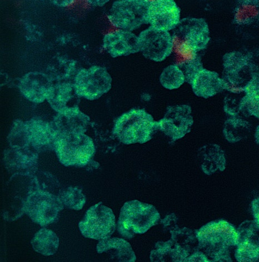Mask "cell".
<instances>
[{"instance_id":"5bb4252c","label":"cell","mask_w":259,"mask_h":262,"mask_svg":"<svg viewBox=\"0 0 259 262\" xmlns=\"http://www.w3.org/2000/svg\"><path fill=\"white\" fill-rule=\"evenodd\" d=\"M24 136L28 146L31 145L38 152L54 148L58 134L48 123L39 120H32L22 123Z\"/></svg>"},{"instance_id":"5b68a950","label":"cell","mask_w":259,"mask_h":262,"mask_svg":"<svg viewBox=\"0 0 259 262\" xmlns=\"http://www.w3.org/2000/svg\"><path fill=\"white\" fill-rule=\"evenodd\" d=\"M64 208L59 196L41 190L30 192L23 205L24 213L43 227L56 222Z\"/></svg>"},{"instance_id":"cb8c5ba5","label":"cell","mask_w":259,"mask_h":262,"mask_svg":"<svg viewBox=\"0 0 259 262\" xmlns=\"http://www.w3.org/2000/svg\"><path fill=\"white\" fill-rule=\"evenodd\" d=\"M160 82L165 89L169 90H176L186 82L184 74L176 64L165 68L160 76Z\"/></svg>"},{"instance_id":"d6986e66","label":"cell","mask_w":259,"mask_h":262,"mask_svg":"<svg viewBox=\"0 0 259 262\" xmlns=\"http://www.w3.org/2000/svg\"><path fill=\"white\" fill-rule=\"evenodd\" d=\"M198 157L201 170L208 176L225 169L226 161L225 152L217 144H209L199 149Z\"/></svg>"},{"instance_id":"ffe728a7","label":"cell","mask_w":259,"mask_h":262,"mask_svg":"<svg viewBox=\"0 0 259 262\" xmlns=\"http://www.w3.org/2000/svg\"><path fill=\"white\" fill-rule=\"evenodd\" d=\"M195 95L208 98L215 96L221 89H224L223 81L217 73L202 70L191 84Z\"/></svg>"},{"instance_id":"7402d4cb","label":"cell","mask_w":259,"mask_h":262,"mask_svg":"<svg viewBox=\"0 0 259 262\" xmlns=\"http://www.w3.org/2000/svg\"><path fill=\"white\" fill-rule=\"evenodd\" d=\"M77 96L73 85L63 83L53 86L47 100L54 110L60 113L67 110L77 108L71 105L73 100Z\"/></svg>"},{"instance_id":"1f68e13d","label":"cell","mask_w":259,"mask_h":262,"mask_svg":"<svg viewBox=\"0 0 259 262\" xmlns=\"http://www.w3.org/2000/svg\"><path fill=\"white\" fill-rule=\"evenodd\" d=\"M255 139L256 142L259 145V126L257 127L255 134Z\"/></svg>"},{"instance_id":"52a82bcc","label":"cell","mask_w":259,"mask_h":262,"mask_svg":"<svg viewBox=\"0 0 259 262\" xmlns=\"http://www.w3.org/2000/svg\"><path fill=\"white\" fill-rule=\"evenodd\" d=\"M174 42L179 43V51L190 57L204 49L209 40V29L205 21L199 18L186 17L174 29Z\"/></svg>"},{"instance_id":"8992f818","label":"cell","mask_w":259,"mask_h":262,"mask_svg":"<svg viewBox=\"0 0 259 262\" xmlns=\"http://www.w3.org/2000/svg\"><path fill=\"white\" fill-rule=\"evenodd\" d=\"M116 227L113 211L102 202L92 206L79 224L80 232L85 238L98 241L110 238Z\"/></svg>"},{"instance_id":"44dd1931","label":"cell","mask_w":259,"mask_h":262,"mask_svg":"<svg viewBox=\"0 0 259 262\" xmlns=\"http://www.w3.org/2000/svg\"><path fill=\"white\" fill-rule=\"evenodd\" d=\"M96 251L99 254L108 253L119 261L134 262L137 259L131 245L122 238L110 237L100 241L97 245Z\"/></svg>"},{"instance_id":"4dcf8cb0","label":"cell","mask_w":259,"mask_h":262,"mask_svg":"<svg viewBox=\"0 0 259 262\" xmlns=\"http://www.w3.org/2000/svg\"><path fill=\"white\" fill-rule=\"evenodd\" d=\"M186 261H211V260L208 259L206 254L199 251L187 258Z\"/></svg>"},{"instance_id":"30bf717a","label":"cell","mask_w":259,"mask_h":262,"mask_svg":"<svg viewBox=\"0 0 259 262\" xmlns=\"http://www.w3.org/2000/svg\"><path fill=\"white\" fill-rule=\"evenodd\" d=\"M140 51L146 59L160 62L171 54L174 47L173 37L167 31L150 27L138 36Z\"/></svg>"},{"instance_id":"f1b7e54d","label":"cell","mask_w":259,"mask_h":262,"mask_svg":"<svg viewBox=\"0 0 259 262\" xmlns=\"http://www.w3.org/2000/svg\"><path fill=\"white\" fill-rule=\"evenodd\" d=\"M224 89L231 92L233 93H242L245 91L243 86L239 85L238 83L233 82L232 81H228V82H223Z\"/></svg>"},{"instance_id":"4316f807","label":"cell","mask_w":259,"mask_h":262,"mask_svg":"<svg viewBox=\"0 0 259 262\" xmlns=\"http://www.w3.org/2000/svg\"><path fill=\"white\" fill-rule=\"evenodd\" d=\"M183 71L186 82L191 85L197 74L203 69L200 61L197 55L189 58L183 62L181 64L178 65Z\"/></svg>"},{"instance_id":"9a60e30c","label":"cell","mask_w":259,"mask_h":262,"mask_svg":"<svg viewBox=\"0 0 259 262\" xmlns=\"http://www.w3.org/2000/svg\"><path fill=\"white\" fill-rule=\"evenodd\" d=\"M103 47L113 58L140 52L138 36L131 32L122 30L105 36Z\"/></svg>"},{"instance_id":"277c9868","label":"cell","mask_w":259,"mask_h":262,"mask_svg":"<svg viewBox=\"0 0 259 262\" xmlns=\"http://www.w3.org/2000/svg\"><path fill=\"white\" fill-rule=\"evenodd\" d=\"M54 149L60 163L67 167H84L95 152L93 141L85 134L59 135Z\"/></svg>"},{"instance_id":"f546056e","label":"cell","mask_w":259,"mask_h":262,"mask_svg":"<svg viewBox=\"0 0 259 262\" xmlns=\"http://www.w3.org/2000/svg\"><path fill=\"white\" fill-rule=\"evenodd\" d=\"M251 209L254 222L259 227V197L253 200L251 204Z\"/></svg>"},{"instance_id":"d4e9b609","label":"cell","mask_w":259,"mask_h":262,"mask_svg":"<svg viewBox=\"0 0 259 262\" xmlns=\"http://www.w3.org/2000/svg\"><path fill=\"white\" fill-rule=\"evenodd\" d=\"M64 208L80 210L83 208L86 199L82 190L77 188H68L59 193L58 195Z\"/></svg>"},{"instance_id":"8fae6325","label":"cell","mask_w":259,"mask_h":262,"mask_svg":"<svg viewBox=\"0 0 259 262\" xmlns=\"http://www.w3.org/2000/svg\"><path fill=\"white\" fill-rule=\"evenodd\" d=\"M192 109L188 104L169 105L162 119L158 121V130L172 141L182 139L192 130Z\"/></svg>"},{"instance_id":"2e32d148","label":"cell","mask_w":259,"mask_h":262,"mask_svg":"<svg viewBox=\"0 0 259 262\" xmlns=\"http://www.w3.org/2000/svg\"><path fill=\"white\" fill-rule=\"evenodd\" d=\"M5 164L12 173H32L36 169L38 156L28 147L12 146L5 153Z\"/></svg>"},{"instance_id":"6da1fadb","label":"cell","mask_w":259,"mask_h":262,"mask_svg":"<svg viewBox=\"0 0 259 262\" xmlns=\"http://www.w3.org/2000/svg\"><path fill=\"white\" fill-rule=\"evenodd\" d=\"M198 247L213 261H232L230 250L239 241L238 230L224 221H212L195 231Z\"/></svg>"},{"instance_id":"3957f363","label":"cell","mask_w":259,"mask_h":262,"mask_svg":"<svg viewBox=\"0 0 259 262\" xmlns=\"http://www.w3.org/2000/svg\"><path fill=\"white\" fill-rule=\"evenodd\" d=\"M160 220V213L153 205L134 200L121 208L117 229L123 238L131 239L136 235L146 233Z\"/></svg>"},{"instance_id":"ac0fdd59","label":"cell","mask_w":259,"mask_h":262,"mask_svg":"<svg viewBox=\"0 0 259 262\" xmlns=\"http://www.w3.org/2000/svg\"><path fill=\"white\" fill-rule=\"evenodd\" d=\"M89 118L77 108L60 112L52 126L58 135L84 134Z\"/></svg>"},{"instance_id":"7c38bea8","label":"cell","mask_w":259,"mask_h":262,"mask_svg":"<svg viewBox=\"0 0 259 262\" xmlns=\"http://www.w3.org/2000/svg\"><path fill=\"white\" fill-rule=\"evenodd\" d=\"M180 9L173 0L150 1L147 12L148 24L158 29H174L180 21Z\"/></svg>"},{"instance_id":"83f0119b","label":"cell","mask_w":259,"mask_h":262,"mask_svg":"<svg viewBox=\"0 0 259 262\" xmlns=\"http://www.w3.org/2000/svg\"><path fill=\"white\" fill-rule=\"evenodd\" d=\"M249 133V129L246 126L238 127L233 126L228 122L225 124L223 134L226 140L230 143H236L246 138Z\"/></svg>"},{"instance_id":"7a4b0ae2","label":"cell","mask_w":259,"mask_h":262,"mask_svg":"<svg viewBox=\"0 0 259 262\" xmlns=\"http://www.w3.org/2000/svg\"><path fill=\"white\" fill-rule=\"evenodd\" d=\"M158 130V121L144 109H132L117 118L113 134L125 145L143 144Z\"/></svg>"},{"instance_id":"4fadbf2b","label":"cell","mask_w":259,"mask_h":262,"mask_svg":"<svg viewBox=\"0 0 259 262\" xmlns=\"http://www.w3.org/2000/svg\"><path fill=\"white\" fill-rule=\"evenodd\" d=\"M238 230L239 241L235 253L239 262L259 261V227L254 221H245Z\"/></svg>"},{"instance_id":"484cf974","label":"cell","mask_w":259,"mask_h":262,"mask_svg":"<svg viewBox=\"0 0 259 262\" xmlns=\"http://www.w3.org/2000/svg\"><path fill=\"white\" fill-rule=\"evenodd\" d=\"M259 16L258 6L253 4L244 3L238 6L234 14L237 23L245 24Z\"/></svg>"},{"instance_id":"ba28073f","label":"cell","mask_w":259,"mask_h":262,"mask_svg":"<svg viewBox=\"0 0 259 262\" xmlns=\"http://www.w3.org/2000/svg\"><path fill=\"white\" fill-rule=\"evenodd\" d=\"M150 1L122 0L115 2L110 10V20L122 30L133 32L148 24L147 12Z\"/></svg>"},{"instance_id":"603a6c76","label":"cell","mask_w":259,"mask_h":262,"mask_svg":"<svg viewBox=\"0 0 259 262\" xmlns=\"http://www.w3.org/2000/svg\"><path fill=\"white\" fill-rule=\"evenodd\" d=\"M59 238L53 231L41 229L34 236L32 245L34 251L45 256L56 253L59 247Z\"/></svg>"},{"instance_id":"9c48e42d","label":"cell","mask_w":259,"mask_h":262,"mask_svg":"<svg viewBox=\"0 0 259 262\" xmlns=\"http://www.w3.org/2000/svg\"><path fill=\"white\" fill-rule=\"evenodd\" d=\"M112 82L106 68L93 66L80 71L73 85L79 97L92 101L108 93L112 89Z\"/></svg>"},{"instance_id":"e0dca14e","label":"cell","mask_w":259,"mask_h":262,"mask_svg":"<svg viewBox=\"0 0 259 262\" xmlns=\"http://www.w3.org/2000/svg\"><path fill=\"white\" fill-rule=\"evenodd\" d=\"M52 87L50 79L39 73L27 74L22 78L19 86L22 95L35 103H41L47 99Z\"/></svg>"}]
</instances>
